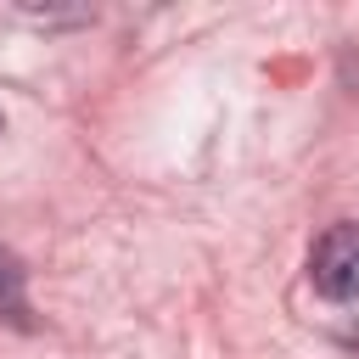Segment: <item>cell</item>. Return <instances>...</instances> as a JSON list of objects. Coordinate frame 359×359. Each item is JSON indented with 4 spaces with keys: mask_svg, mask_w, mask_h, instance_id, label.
I'll return each instance as SVG.
<instances>
[{
    "mask_svg": "<svg viewBox=\"0 0 359 359\" xmlns=\"http://www.w3.org/2000/svg\"><path fill=\"white\" fill-rule=\"evenodd\" d=\"M309 280H314V292L331 297V303H353V297H359V224H353V219L331 224V230L314 241Z\"/></svg>",
    "mask_w": 359,
    "mask_h": 359,
    "instance_id": "1",
    "label": "cell"
},
{
    "mask_svg": "<svg viewBox=\"0 0 359 359\" xmlns=\"http://www.w3.org/2000/svg\"><path fill=\"white\" fill-rule=\"evenodd\" d=\"M0 320H11V325H34L28 320V269H22V258L17 252H6L0 247Z\"/></svg>",
    "mask_w": 359,
    "mask_h": 359,
    "instance_id": "2",
    "label": "cell"
},
{
    "mask_svg": "<svg viewBox=\"0 0 359 359\" xmlns=\"http://www.w3.org/2000/svg\"><path fill=\"white\" fill-rule=\"evenodd\" d=\"M0 129H6V118H0Z\"/></svg>",
    "mask_w": 359,
    "mask_h": 359,
    "instance_id": "3",
    "label": "cell"
}]
</instances>
